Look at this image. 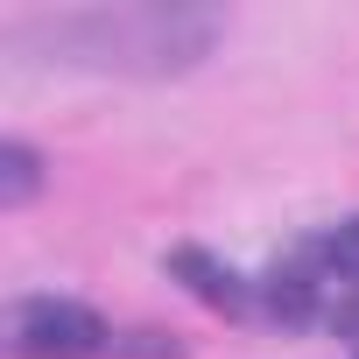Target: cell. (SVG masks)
<instances>
[{
	"instance_id": "1",
	"label": "cell",
	"mask_w": 359,
	"mask_h": 359,
	"mask_svg": "<svg viewBox=\"0 0 359 359\" xmlns=\"http://www.w3.org/2000/svg\"><path fill=\"white\" fill-rule=\"evenodd\" d=\"M8 36H43L64 64H92V71H184L212 50V15H184V8H99V15H57V22H29Z\"/></svg>"
},
{
	"instance_id": "2",
	"label": "cell",
	"mask_w": 359,
	"mask_h": 359,
	"mask_svg": "<svg viewBox=\"0 0 359 359\" xmlns=\"http://www.w3.org/2000/svg\"><path fill=\"white\" fill-rule=\"evenodd\" d=\"M275 310L282 317H317V324H338V331H359V219L303 240L275 282H268Z\"/></svg>"
},
{
	"instance_id": "3",
	"label": "cell",
	"mask_w": 359,
	"mask_h": 359,
	"mask_svg": "<svg viewBox=\"0 0 359 359\" xmlns=\"http://www.w3.org/2000/svg\"><path fill=\"white\" fill-rule=\"evenodd\" d=\"M106 345V324L85 303L64 296H29L8 310V352L15 359H92Z\"/></svg>"
},
{
	"instance_id": "4",
	"label": "cell",
	"mask_w": 359,
	"mask_h": 359,
	"mask_svg": "<svg viewBox=\"0 0 359 359\" xmlns=\"http://www.w3.org/2000/svg\"><path fill=\"white\" fill-rule=\"evenodd\" d=\"M0 162H8V205H22V198L36 191V155H29L22 141H8V155H0Z\"/></svg>"
}]
</instances>
